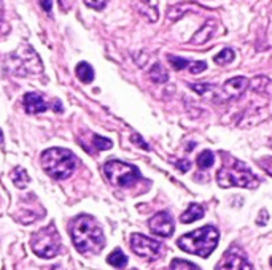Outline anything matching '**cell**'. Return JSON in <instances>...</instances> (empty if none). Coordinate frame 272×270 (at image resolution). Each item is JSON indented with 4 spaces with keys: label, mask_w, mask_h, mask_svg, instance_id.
Here are the masks:
<instances>
[{
    "label": "cell",
    "mask_w": 272,
    "mask_h": 270,
    "mask_svg": "<svg viewBox=\"0 0 272 270\" xmlns=\"http://www.w3.org/2000/svg\"><path fill=\"white\" fill-rule=\"evenodd\" d=\"M104 174L109 181L115 186H131L140 178V172L135 166L121 162V161H109L104 164Z\"/></svg>",
    "instance_id": "cell-6"
},
{
    "label": "cell",
    "mask_w": 272,
    "mask_h": 270,
    "mask_svg": "<svg viewBox=\"0 0 272 270\" xmlns=\"http://www.w3.org/2000/svg\"><path fill=\"white\" fill-rule=\"evenodd\" d=\"M217 181L221 187H256L260 183L252 170H248L240 161H232L231 166H223L217 174Z\"/></svg>",
    "instance_id": "cell-4"
},
{
    "label": "cell",
    "mask_w": 272,
    "mask_h": 270,
    "mask_svg": "<svg viewBox=\"0 0 272 270\" xmlns=\"http://www.w3.org/2000/svg\"><path fill=\"white\" fill-rule=\"evenodd\" d=\"M40 164L43 170L54 180L69 178L75 167H77V157L70 149L65 148H50L42 153Z\"/></svg>",
    "instance_id": "cell-3"
},
{
    "label": "cell",
    "mask_w": 272,
    "mask_h": 270,
    "mask_svg": "<svg viewBox=\"0 0 272 270\" xmlns=\"http://www.w3.org/2000/svg\"><path fill=\"white\" fill-rule=\"evenodd\" d=\"M148 227L153 234L160 237H170L175 229V224H173V218L169 212H160L148 221Z\"/></svg>",
    "instance_id": "cell-9"
},
{
    "label": "cell",
    "mask_w": 272,
    "mask_h": 270,
    "mask_svg": "<svg viewBox=\"0 0 272 270\" xmlns=\"http://www.w3.org/2000/svg\"><path fill=\"white\" fill-rule=\"evenodd\" d=\"M234 57H236V52H234L231 48H224L223 51H220L214 57V62L218 65H228L234 61Z\"/></svg>",
    "instance_id": "cell-17"
},
{
    "label": "cell",
    "mask_w": 272,
    "mask_h": 270,
    "mask_svg": "<svg viewBox=\"0 0 272 270\" xmlns=\"http://www.w3.org/2000/svg\"><path fill=\"white\" fill-rule=\"evenodd\" d=\"M11 178H13V183L16 184L18 187H26V184L29 183V175H27V172L22 169V167H16L13 170V174H11Z\"/></svg>",
    "instance_id": "cell-20"
},
{
    "label": "cell",
    "mask_w": 272,
    "mask_h": 270,
    "mask_svg": "<svg viewBox=\"0 0 272 270\" xmlns=\"http://www.w3.org/2000/svg\"><path fill=\"white\" fill-rule=\"evenodd\" d=\"M40 5H42V8L47 13H51V6H53L51 0H40Z\"/></svg>",
    "instance_id": "cell-29"
},
{
    "label": "cell",
    "mask_w": 272,
    "mask_h": 270,
    "mask_svg": "<svg viewBox=\"0 0 272 270\" xmlns=\"http://www.w3.org/2000/svg\"><path fill=\"white\" fill-rule=\"evenodd\" d=\"M248 88V80L245 77H236L228 80L223 85V91L228 97H239Z\"/></svg>",
    "instance_id": "cell-11"
},
{
    "label": "cell",
    "mask_w": 272,
    "mask_h": 270,
    "mask_svg": "<svg viewBox=\"0 0 272 270\" xmlns=\"http://www.w3.org/2000/svg\"><path fill=\"white\" fill-rule=\"evenodd\" d=\"M50 105L45 102V99L37 92H27L24 95V110L29 115H37V113H43V111L48 110Z\"/></svg>",
    "instance_id": "cell-10"
},
{
    "label": "cell",
    "mask_w": 272,
    "mask_h": 270,
    "mask_svg": "<svg viewBox=\"0 0 272 270\" xmlns=\"http://www.w3.org/2000/svg\"><path fill=\"white\" fill-rule=\"evenodd\" d=\"M30 246H32L37 256L43 259L54 258L60 251V237L54 224H50V226L35 232L32 238H30Z\"/></svg>",
    "instance_id": "cell-5"
},
{
    "label": "cell",
    "mask_w": 272,
    "mask_h": 270,
    "mask_svg": "<svg viewBox=\"0 0 272 270\" xmlns=\"http://www.w3.org/2000/svg\"><path fill=\"white\" fill-rule=\"evenodd\" d=\"M209 88H210L209 85H191V89L198 91L199 94H204V91H206V89H209Z\"/></svg>",
    "instance_id": "cell-30"
},
{
    "label": "cell",
    "mask_w": 272,
    "mask_h": 270,
    "mask_svg": "<svg viewBox=\"0 0 272 270\" xmlns=\"http://www.w3.org/2000/svg\"><path fill=\"white\" fill-rule=\"evenodd\" d=\"M150 78L155 81V83H165L169 80V73L165 72V69L161 64H155L150 70Z\"/></svg>",
    "instance_id": "cell-16"
},
{
    "label": "cell",
    "mask_w": 272,
    "mask_h": 270,
    "mask_svg": "<svg viewBox=\"0 0 272 270\" xmlns=\"http://www.w3.org/2000/svg\"><path fill=\"white\" fill-rule=\"evenodd\" d=\"M85 3L89 6V8L94 10H102L105 5H107V0H85Z\"/></svg>",
    "instance_id": "cell-26"
},
{
    "label": "cell",
    "mask_w": 272,
    "mask_h": 270,
    "mask_svg": "<svg viewBox=\"0 0 272 270\" xmlns=\"http://www.w3.org/2000/svg\"><path fill=\"white\" fill-rule=\"evenodd\" d=\"M218 230L214 226H204L201 229H196L190 234H185L178 238V248L183 250L185 253L196 254V256L207 258L210 256V253H214V250L218 245Z\"/></svg>",
    "instance_id": "cell-2"
},
{
    "label": "cell",
    "mask_w": 272,
    "mask_h": 270,
    "mask_svg": "<svg viewBox=\"0 0 272 270\" xmlns=\"http://www.w3.org/2000/svg\"><path fill=\"white\" fill-rule=\"evenodd\" d=\"M190 6H193V3H178V5H175V6H172V8L169 10V13H167V18H169L170 21H177V19H180L185 13L190 11Z\"/></svg>",
    "instance_id": "cell-19"
},
{
    "label": "cell",
    "mask_w": 272,
    "mask_h": 270,
    "mask_svg": "<svg viewBox=\"0 0 272 270\" xmlns=\"http://www.w3.org/2000/svg\"><path fill=\"white\" fill-rule=\"evenodd\" d=\"M188 69H190V72L193 75H198V73H202L204 70L207 69V64L204 61H199V62H190V65H188Z\"/></svg>",
    "instance_id": "cell-24"
},
{
    "label": "cell",
    "mask_w": 272,
    "mask_h": 270,
    "mask_svg": "<svg viewBox=\"0 0 272 270\" xmlns=\"http://www.w3.org/2000/svg\"><path fill=\"white\" fill-rule=\"evenodd\" d=\"M2 140H3V134H2V131H0V143H2Z\"/></svg>",
    "instance_id": "cell-32"
},
{
    "label": "cell",
    "mask_w": 272,
    "mask_h": 270,
    "mask_svg": "<svg viewBox=\"0 0 272 270\" xmlns=\"http://www.w3.org/2000/svg\"><path fill=\"white\" fill-rule=\"evenodd\" d=\"M215 270H253L252 264L247 261L245 254L239 248L232 246L223 254V258L218 261Z\"/></svg>",
    "instance_id": "cell-8"
},
{
    "label": "cell",
    "mask_w": 272,
    "mask_h": 270,
    "mask_svg": "<svg viewBox=\"0 0 272 270\" xmlns=\"http://www.w3.org/2000/svg\"><path fill=\"white\" fill-rule=\"evenodd\" d=\"M93 143L97 149H110L111 148V140L105 138V137H101V135H94L93 137Z\"/></svg>",
    "instance_id": "cell-23"
},
{
    "label": "cell",
    "mask_w": 272,
    "mask_h": 270,
    "mask_svg": "<svg viewBox=\"0 0 272 270\" xmlns=\"http://www.w3.org/2000/svg\"><path fill=\"white\" fill-rule=\"evenodd\" d=\"M131 248L135 254H139L140 258L145 259H158L161 254V243L156 242V240L150 238L147 235L142 234H132L131 235Z\"/></svg>",
    "instance_id": "cell-7"
},
{
    "label": "cell",
    "mask_w": 272,
    "mask_h": 270,
    "mask_svg": "<svg viewBox=\"0 0 272 270\" xmlns=\"http://www.w3.org/2000/svg\"><path fill=\"white\" fill-rule=\"evenodd\" d=\"M198 167L202 169V170H207L210 169L212 166H214V162H215V156L212 151H209V149H206V151H202L199 156H198Z\"/></svg>",
    "instance_id": "cell-18"
},
{
    "label": "cell",
    "mask_w": 272,
    "mask_h": 270,
    "mask_svg": "<svg viewBox=\"0 0 272 270\" xmlns=\"http://www.w3.org/2000/svg\"><path fill=\"white\" fill-rule=\"evenodd\" d=\"M175 166L180 169V172H188V170H190L191 164H190V161H188V159H181V161L175 162Z\"/></svg>",
    "instance_id": "cell-27"
},
{
    "label": "cell",
    "mask_w": 272,
    "mask_h": 270,
    "mask_svg": "<svg viewBox=\"0 0 272 270\" xmlns=\"http://www.w3.org/2000/svg\"><path fill=\"white\" fill-rule=\"evenodd\" d=\"M258 164L264 169V172H266L268 175L272 177V157H263V159L258 161Z\"/></svg>",
    "instance_id": "cell-25"
},
{
    "label": "cell",
    "mask_w": 272,
    "mask_h": 270,
    "mask_svg": "<svg viewBox=\"0 0 272 270\" xmlns=\"http://www.w3.org/2000/svg\"><path fill=\"white\" fill-rule=\"evenodd\" d=\"M271 266H272V258H271Z\"/></svg>",
    "instance_id": "cell-33"
},
{
    "label": "cell",
    "mask_w": 272,
    "mask_h": 270,
    "mask_svg": "<svg viewBox=\"0 0 272 270\" xmlns=\"http://www.w3.org/2000/svg\"><path fill=\"white\" fill-rule=\"evenodd\" d=\"M131 138H132V141H135V145H139V146H142L143 149H150V146H148V145L145 143V141H143V138H142V137H139V135H137V134H134V135H132V137H131Z\"/></svg>",
    "instance_id": "cell-28"
},
{
    "label": "cell",
    "mask_w": 272,
    "mask_h": 270,
    "mask_svg": "<svg viewBox=\"0 0 272 270\" xmlns=\"http://www.w3.org/2000/svg\"><path fill=\"white\" fill-rule=\"evenodd\" d=\"M170 270H201L196 264L190 261H183V259H173L170 264Z\"/></svg>",
    "instance_id": "cell-21"
},
{
    "label": "cell",
    "mask_w": 272,
    "mask_h": 270,
    "mask_svg": "<svg viewBox=\"0 0 272 270\" xmlns=\"http://www.w3.org/2000/svg\"><path fill=\"white\" fill-rule=\"evenodd\" d=\"M77 77L83 81V83H91L94 80V70L88 62H80L77 65Z\"/></svg>",
    "instance_id": "cell-14"
},
{
    "label": "cell",
    "mask_w": 272,
    "mask_h": 270,
    "mask_svg": "<svg viewBox=\"0 0 272 270\" xmlns=\"http://www.w3.org/2000/svg\"><path fill=\"white\" fill-rule=\"evenodd\" d=\"M215 21H207L206 24H204L198 32H196V35L193 37V43H198V45H202V43H206L209 42L212 37L215 35Z\"/></svg>",
    "instance_id": "cell-12"
},
{
    "label": "cell",
    "mask_w": 272,
    "mask_h": 270,
    "mask_svg": "<svg viewBox=\"0 0 272 270\" xmlns=\"http://www.w3.org/2000/svg\"><path fill=\"white\" fill-rule=\"evenodd\" d=\"M54 110L57 111V113H60V111H62V108H60V102H59V100H56V102H54Z\"/></svg>",
    "instance_id": "cell-31"
},
{
    "label": "cell",
    "mask_w": 272,
    "mask_h": 270,
    "mask_svg": "<svg viewBox=\"0 0 272 270\" xmlns=\"http://www.w3.org/2000/svg\"><path fill=\"white\" fill-rule=\"evenodd\" d=\"M107 262H109L110 266H113V267L123 269V267H126V264H127V258H126V254H124L123 251H121L119 248H116L115 251H111V253L109 254Z\"/></svg>",
    "instance_id": "cell-15"
},
{
    "label": "cell",
    "mask_w": 272,
    "mask_h": 270,
    "mask_svg": "<svg viewBox=\"0 0 272 270\" xmlns=\"http://www.w3.org/2000/svg\"><path fill=\"white\" fill-rule=\"evenodd\" d=\"M70 235L73 240V245L83 254H93L99 253L104 248V234L93 216L81 215L75 218L70 224Z\"/></svg>",
    "instance_id": "cell-1"
},
{
    "label": "cell",
    "mask_w": 272,
    "mask_h": 270,
    "mask_svg": "<svg viewBox=\"0 0 272 270\" xmlns=\"http://www.w3.org/2000/svg\"><path fill=\"white\" fill-rule=\"evenodd\" d=\"M204 216V208L199 204H191L186 208V212L180 216V221L183 224H190L194 223L196 220H201Z\"/></svg>",
    "instance_id": "cell-13"
},
{
    "label": "cell",
    "mask_w": 272,
    "mask_h": 270,
    "mask_svg": "<svg viewBox=\"0 0 272 270\" xmlns=\"http://www.w3.org/2000/svg\"><path fill=\"white\" fill-rule=\"evenodd\" d=\"M167 59H169L170 65H172L175 70H183L185 67L190 65V61H186V59H183V57H178V56H169Z\"/></svg>",
    "instance_id": "cell-22"
}]
</instances>
